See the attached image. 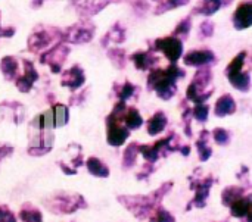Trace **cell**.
Returning a JSON list of instances; mask_svg holds the SVG:
<instances>
[{"label":"cell","instance_id":"obj_6","mask_svg":"<svg viewBox=\"0 0 252 222\" xmlns=\"http://www.w3.org/2000/svg\"><path fill=\"white\" fill-rule=\"evenodd\" d=\"M46 203H47L46 205L47 209L52 211L53 214H74L75 211L87 206L83 196H80V194H75V196L58 194Z\"/></svg>","mask_w":252,"mask_h":222},{"label":"cell","instance_id":"obj_20","mask_svg":"<svg viewBox=\"0 0 252 222\" xmlns=\"http://www.w3.org/2000/svg\"><path fill=\"white\" fill-rule=\"evenodd\" d=\"M167 122H168V119H167L165 113L161 112V111H158V112L148 121V124H146V128H148L149 136H157V134L162 133V131L165 130V127H167Z\"/></svg>","mask_w":252,"mask_h":222},{"label":"cell","instance_id":"obj_7","mask_svg":"<svg viewBox=\"0 0 252 222\" xmlns=\"http://www.w3.org/2000/svg\"><path fill=\"white\" fill-rule=\"evenodd\" d=\"M68 55H69V47L65 43L58 41L56 44H53L50 49H47L40 55V62L43 65H50L52 72L58 74L61 72V66L68 57Z\"/></svg>","mask_w":252,"mask_h":222},{"label":"cell","instance_id":"obj_44","mask_svg":"<svg viewBox=\"0 0 252 222\" xmlns=\"http://www.w3.org/2000/svg\"><path fill=\"white\" fill-rule=\"evenodd\" d=\"M220 3H221V7H227L233 3V0H220Z\"/></svg>","mask_w":252,"mask_h":222},{"label":"cell","instance_id":"obj_2","mask_svg":"<svg viewBox=\"0 0 252 222\" xmlns=\"http://www.w3.org/2000/svg\"><path fill=\"white\" fill-rule=\"evenodd\" d=\"M173 183H167L162 184L159 187V190L154 192L149 196H120L118 200L121 203H124V206L139 220L151 217L154 211H157L159 208L161 199L165 196V193L168 190H171Z\"/></svg>","mask_w":252,"mask_h":222},{"label":"cell","instance_id":"obj_29","mask_svg":"<svg viewBox=\"0 0 252 222\" xmlns=\"http://www.w3.org/2000/svg\"><path fill=\"white\" fill-rule=\"evenodd\" d=\"M208 134H210L208 131H202L199 140L196 141V149H198V153H199V159L202 162L208 161L210 156L213 155V149L208 146Z\"/></svg>","mask_w":252,"mask_h":222},{"label":"cell","instance_id":"obj_43","mask_svg":"<svg viewBox=\"0 0 252 222\" xmlns=\"http://www.w3.org/2000/svg\"><path fill=\"white\" fill-rule=\"evenodd\" d=\"M43 1H44V0H32L31 6H32L34 9H37V7H40V6L43 4Z\"/></svg>","mask_w":252,"mask_h":222},{"label":"cell","instance_id":"obj_10","mask_svg":"<svg viewBox=\"0 0 252 222\" xmlns=\"http://www.w3.org/2000/svg\"><path fill=\"white\" fill-rule=\"evenodd\" d=\"M183 62L188 66L204 68L216 62V55L211 50H192L183 56Z\"/></svg>","mask_w":252,"mask_h":222},{"label":"cell","instance_id":"obj_19","mask_svg":"<svg viewBox=\"0 0 252 222\" xmlns=\"http://www.w3.org/2000/svg\"><path fill=\"white\" fill-rule=\"evenodd\" d=\"M18 60L16 57L13 56H6L1 59L0 62V69H1V74L3 77L7 80V81H15L18 78Z\"/></svg>","mask_w":252,"mask_h":222},{"label":"cell","instance_id":"obj_8","mask_svg":"<svg viewBox=\"0 0 252 222\" xmlns=\"http://www.w3.org/2000/svg\"><path fill=\"white\" fill-rule=\"evenodd\" d=\"M154 50L164 53V56L171 63H177V60L183 55V41L176 38V37H173V35L157 38L155 43H154Z\"/></svg>","mask_w":252,"mask_h":222},{"label":"cell","instance_id":"obj_5","mask_svg":"<svg viewBox=\"0 0 252 222\" xmlns=\"http://www.w3.org/2000/svg\"><path fill=\"white\" fill-rule=\"evenodd\" d=\"M61 35L62 31L52 27V28H41V29H35L30 37H28V49L32 53H38V52H44L49 47L53 46V43L56 40L61 41Z\"/></svg>","mask_w":252,"mask_h":222},{"label":"cell","instance_id":"obj_28","mask_svg":"<svg viewBox=\"0 0 252 222\" xmlns=\"http://www.w3.org/2000/svg\"><path fill=\"white\" fill-rule=\"evenodd\" d=\"M244 187H238V186H232L224 189L223 194H221V202L224 206H230L232 203H235L236 200H239L241 197H244Z\"/></svg>","mask_w":252,"mask_h":222},{"label":"cell","instance_id":"obj_40","mask_svg":"<svg viewBox=\"0 0 252 222\" xmlns=\"http://www.w3.org/2000/svg\"><path fill=\"white\" fill-rule=\"evenodd\" d=\"M214 34V24L211 22V21H204L201 25H199V32H198V35H199V38H208V37H211Z\"/></svg>","mask_w":252,"mask_h":222},{"label":"cell","instance_id":"obj_21","mask_svg":"<svg viewBox=\"0 0 252 222\" xmlns=\"http://www.w3.org/2000/svg\"><path fill=\"white\" fill-rule=\"evenodd\" d=\"M221 9L220 0H201L192 10V15H204L211 16Z\"/></svg>","mask_w":252,"mask_h":222},{"label":"cell","instance_id":"obj_45","mask_svg":"<svg viewBox=\"0 0 252 222\" xmlns=\"http://www.w3.org/2000/svg\"><path fill=\"white\" fill-rule=\"evenodd\" d=\"M1 15V13H0ZM0 37H1V28H0Z\"/></svg>","mask_w":252,"mask_h":222},{"label":"cell","instance_id":"obj_18","mask_svg":"<svg viewBox=\"0 0 252 222\" xmlns=\"http://www.w3.org/2000/svg\"><path fill=\"white\" fill-rule=\"evenodd\" d=\"M232 209V215L235 218H244L248 217V222H251V196H244L239 200H236L235 203L230 205Z\"/></svg>","mask_w":252,"mask_h":222},{"label":"cell","instance_id":"obj_42","mask_svg":"<svg viewBox=\"0 0 252 222\" xmlns=\"http://www.w3.org/2000/svg\"><path fill=\"white\" fill-rule=\"evenodd\" d=\"M52 147H44V146H32L28 149V153L32 155V156H43L46 155L47 152H50Z\"/></svg>","mask_w":252,"mask_h":222},{"label":"cell","instance_id":"obj_12","mask_svg":"<svg viewBox=\"0 0 252 222\" xmlns=\"http://www.w3.org/2000/svg\"><path fill=\"white\" fill-rule=\"evenodd\" d=\"M84 83H86V75L80 65H74L62 74L61 84L63 87H68L72 91H77Z\"/></svg>","mask_w":252,"mask_h":222},{"label":"cell","instance_id":"obj_33","mask_svg":"<svg viewBox=\"0 0 252 222\" xmlns=\"http://www.w3.org/2000/svg\"><path fill=\"white\" fill-rule=\"evenodd\" d=\"M190 28H192L190 16H186V18H185V19H182V21L177 24V27L174 28V31H173V37H176V38H179V40H182V41H183V38H186V37L189 35Z\"/></svg>","mask_w":252,"mask_h":222},{"label":"cell","instance_id":"obj_30","mask_svg":"<svg viewBox=\"0 0 252 222\" xmlns=\"http://www.w3.org/2000/svg\"><path fill=\"white\" fill-rule=\"evenodd\" d=\"M19 218L22 222H43L41 212L38 209H35L34 206H31L30 203H27L21 212H19Z\"/></svg>","mask_w":252,"mask_h":222},{"label":"cell","instance_id":"obj_35","mask_svg":"<svg viewBox=\"0 0 252 222\" xmlns=\"http://www.w3.org/2000/svg\"><path fill=\"white\" fill-rule=\"evenodd\" d=\"M189 3V0H165L164 3L158 4L157 9L154 10L155 15H161L167 10H171V9H176V7H180V6H186Z\"/></svg>","mask_w":252,"mask_h":222},{"label":"cell","instance_id":"obj_11","mask_svg":"<svg viewBox=\"0 0 252 222\" xmlns=\"http://www.w3.org/2000/svg\"><path fill=\"white\" fill-rule=\"evenodd\" d=\"M38 80V74L30 60H24V74L15 80V85L21 93H28L32 88V84Z\"/></svg>","mask_w":252,"mask_h":222},{"label":"cell","instance_id":"obj_27","mask_svg":"<svg viewBox=\"0 0 252 222\" xmlns=\"http://www.w3.org/2000/svg\"><path fill=\"white\" fill-rule=\"evenodd\" d=\"M32 125L34 127H37L38 130H46V131H49V130H52V128H55V116H53V111L50 109V111H46V112H43V113H40L38 116H35V119L32 121Z\"/></svg>","mask_w":252,"mask_h":222},{"label":"cell","instance_id":"obj_22","mask_svg":"<svg viewBox=\"0 0 252 222\" xmlns=\"http://www.w3.org/2000/svg\"><path fill=\"white\" fill-rule=\"evenodd\" d=\"M123 122H124V127L127 130H137V128L142 127L143 118H142V115L139 113V111L136 108H127L126 113H124V118H123Z\"/></svg>","mask_w":252,"mask_h":222},{"label":"cell","instance_id":"obj_25","mask_svg":"<svg viewBox=\"0 0 252 222\" xmlns=\"http://www.w3.org/2000/svg\"><path fill=\"white\" fill-rule=\"evenodd\" d=\"M213 96V90H208V91H201L198 90L192 83L189 84L188 87V91H186V97L188 100L190 102H195L196 105H204L210 97Z\"/></svg>","mask_w":252,"mask_h":222},{"label":"cell","instance_id":"obj_36","mask_svg":"<svg viewBox=\"0 0 252 222\" xmlns=\"http://www.w3.org/2000/svg\"><path fill=\"white\" fill-rule=\"evenodd\" d=\"M108 57L114 62L117 68H124L126 66V53L121 49H109L108 50Z\"/></svg>","mask_w":252,"mask_h":222},{"label":"cell","instance_id":"obj_37","mask_svg":"<svg viewBox=\"0 0 252 222\" xmlns=\"http://www.w3.org/2000/svg\"><path fill=\"white\" fill-rule=\"evenodd\" d=\"M208 113H210V108L208 105H196L195 109H192V118H195L199 122H205L208 119Z\"/></svg>","mask_w":252,"mask_h":222},{"label":"cell","instance_id":"obj_38","mask_svg":"<svg viewBox=\"0 0 252 222\" xmlns=\"http://www.w3.org/2000/svg\"><path fill=\"white\" fill-rule=\"evenodd\" d=\"M149 222H176L174 220V217L170 214V212H167L165 209H162L161 206L155 211V214L151 217V220Z\"/></svg>","mask_w":252,"mask_h":222},{"label":"cell","instance_id":"obj_31","mask_svg":"<svg viewBox=\"0 0 252 222\" xmlns=\"http://www.w3.org/2000/svg\"><path fill=\"white\" fill-rule=\"evenodd\" d=\"M52 111H53V116H55V128L66 125L68 118H69L68 108L65 105H62V103H56Z\"/></svg>","mask_w":252,"mask_h":222},{"label":"cell","instance_id":"obj_17","mask_svg":"<svg viewBox=\"0 0 252 222\" xmlns=\"http://www.w3.org/2000/svg\"><path fill=\"white\" fill-rule=\"evenodd\" d=\"M216 111V115L219 116V118H224V116H227V115H232V113H235V111H236V103H235V100H233V97L230 96V94H223L217 102H216V108H214Z\"/></svg>","mask_w":252,"mask_h":222},{"label":"cell","instance_id":"obj_16","mask_svg":"<svg viewBox=\"0 0 252 222\" xmlns=\"http://www.w3.org/2000/svg\"><path fill=\"white\" fill-rule=\"evenodd\" d=\"M226 77L232 83V85L244 93H248L251 88V75L250 71H236V72H226Z\"/></svg>","mask_w":252,"mask_h":222},{"label":"cell","instance_id":"obj_23","mask_svg":"<svg viewBox=\"0 0 252 222\" xmlns=\"http://www.w3.org/2000/svg\"><path fill=\"white\" fill-rule=\"evenodd\" d=\"M211 78H213V75H211L210 66H204V68H199V69L196 71V74H195V77H193V80H192V84H193L198 90L205 91V88H207V87L210 85V83H211Z\"/></svg>","mask_w":252,"mask_h":222},{"label":"cell","instance_id":"obj_9","mask_svg":"<svg viewBox=\"0 0 252 222\" xmlns=\"http://www.w3.org/2000/svg\"><path fill=\"white\" fill-rule=\"evenodd\" d=\"M213 177H207L204 180H195L190 183V189H193L196 192L193 200L190 202V205L188 206V211L192 208V206H196V208H204L205 203H207V197L210 194V189L213 186Z\"/></svg>","mask_w":252,"mask_h":222},{"label":"cell","instance_id":"obj_13","mask_svg":"<svg viewBox=\"0 0 252 222\" xmlns=\"http://www.w3.org/2000/svg\"><path fill=\"white\" fill-rule=\"evenodd\" d=\"M233 25L236 29H247L252 25V1H242L233 13Z\"/></svg>","mask_w":252,"mask_h":222},{"label":"cell","instance_id":"obj_39","mask_svg":"<svg viewBox=\"0 0 252 222\" xmlns=\"http://www.w3.org/2000/svg\"><path fill=\"white\" fill-rule=\"evenodd\" d=\"M213 137H214L216 143L220 144V146L227 144L229 140H230V136H229V133H227L224 128H216V130L213 131Z\"/></svg>","mask_w":252,"mask_h":222},{"label":"cell","instance_id":"obj_4","mask_svg":"<svg viewBox=\"0 0 252 222\" xmlns=\"http://www.w3.org/2000/svg\"><path fill=\"white\" fill-rule=\"evenodd\" d=\"M94 37V24L90 19H80L74 25L68 27L65 31H62L61 41L62 43H71V44H83L92 41Z\"/></svg>","mask_w":252,"mask_h":222},{"label":"cell","instance_id":"obj_15","mask_svg":"<svg viewBox=\"0 0 252 222\" xmlns=\"http://www.w3.org/2000/svg\"><path fill=\"white\" fill-rule=\"evenodd\" d=\"M130 59L134 62V66L139 69V71H146V69H151L154 68L159 60L157 56H154V50H149V52H136L130 56Z\"/></svg>","mask_w":252,"mask_h":222},{"label":"cell","instance_id":"obj_41","mask_svg":"<svg viewBox=\"0 0 252 222\" xmlns=\"http://www.w3.org/2000/svg\"><path fill=\"white\" fill-rule=\"evenodd\" d=\"M0 222H16L15 214L4 205H0Z\"/></svg>","mask_w":252,"mask_h":222},{"label":"cell","instance_id":"obj_14","mask_svg":"<svg viewBox=\"0 0 252 222\" xmlns=\"http://www.w3.org/2000/svg\"><path fill=\"white\" fill-rule=\"evenodd\" d=\"M117 1H121V0H87L81 4L77 6V10L80 12V15L84 18V19H89L90 16L99 13L100 10H103L108 4L111 3H117Z\"/></svg>","mask_w":252,"mask_h":222},{"label":"cell","instance_id":"obj_1","mask_svg":"<svg viewBox=\"0 0 252 222\" xmlns=\"http://www.w3.org/2000/svg\"><path fill=\"white\" fill-rule=\"evenodd\" d=\"M185 69L179 68L176 63H171L165 69H152L148 75V88L154 90L159 99L170 100L177 91L176 81L185 78Z\"/></svg>","mask_w":252,"mask_h":222},{"label":"cell","instance_id":"obj_3","mask_svg":"<svg viewBox=\"0 0 252 222\" xmlns=\"http://www.w3.org/2000/svg\"><path fill=\"white\" fill-rule=\"evenodd\" d=\"M126 109H127L126 102H118V103H115L112 112L106 118V127H108L106 141L112 147L123 146L126 143V140L128 139V136H130L128 130L123 124V118H124Z\"/></svg>","mask_w":252,"mask_h":222},{"label":"cell","instance_id":"obj_32","mask_svg":"<svg viewBox=\"0 0 252 222\" xmlns=\"http://www.w3.org/2000/svg\"><path fill=\"white\" fill-rule=\"evenodd\" d=\"M139 147L140 144L139 143H131L126 152H124V156H123V166L124 168H131L136 165V156L139 153Z\"/></svg>","mask_w":252,"mask_h":222},{"label":"cell","instance_id":"obj_26","mask_svg":"<svg viewBox=\"0 0 252 222\" xmlns=\"http://www.w3.org/2000/svg\"><path fill=\"white\" fill-rule=\"evenodd\" d=\"M86 165H87V169H89V172H90L92 175L99 177V178H106V177H109V169H108V166H106L105 164H102L97 158H89L87 162H86Z\"/></svg>","mask_w":252,"mask_h":222},{"label":"cell","instance_id":"obj_34","mask_svg":"<svg viewBox=\"0 0 252 222\" xmlns=\"http://www.w3.org/2000/svg\"><path fill=\"white\" fill-rule=\"evenodd\" d=\"M115 93H117V96H118V99H120V102H126L127 99H130L133 94H134V91H136V85H133L130 81H126L123 85H117L115 84Z\"/></svg>","mask_w":252,"mask_h":222},{"label":"cell","instance_id":"obj_46","mask_svg":"<svg viewBox=\"0 0 252 222\" xmlns=\"http://www.w3.org/2000/svg\"><path fill=\"white\" fill-rule=\"evenodd\" d=\"M72 1H78V0H72Z\"/></svg>","mask_w":252,"mask_h":222},{"label":"cell","instance_id":"obj_24","mask_svg":"<svg viewBox=\"0 0 252 222\" xmlns=\"http://www.w3.org/2000/svg\"><path fill=\"white\" fill-rule=\"evenodd\" d=\"M126 40V29L120 25V22H117L102 38V46L106 47L109 41L112 43H123Z\"/></svg>","mask_w":252,"mask_h":222}]
</instances>
